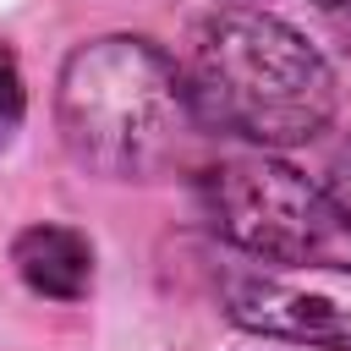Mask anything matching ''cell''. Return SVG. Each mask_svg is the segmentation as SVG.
I'll use <instances>...</instances> for the list:
<instances>
[{
	"label": "cell",
	"instance_id": "4",
	"mask_svg": "<svg viewBox=\"0 0 351 351\" xmlns=\"http://www.w3.org/2000/svg\"><path fill=\"white\" fill-rule=\"evenodd\" d=\"M219 296L225 313L252 335L351 351V263H247L225 274Z\"/></svg>",
	"mask_w": 351,
	"mask_h": 351
},
{
	"label": "cell",
	"instance_id": "1",
	"mask_svg": "<svg viewBox=\"0 0 351 351\" xmlns=\"http://www.w3.org/2000/svg\"><path fill=\"white\" fill-rule=\"evenodd\" d=\"M66 154L104 181H154L192 148L197 115L181 66L137 33H104L66 55L55 82Z\"/></svg>",
	"mask_w": 351,
	"mask_h": 351
},
{
	"label": "cell",
	"instance_id": "6",
	"mask_svg": "<svg viewBox=\"0 0 351 351\" xmlns=\"http://www.w3.org/2000/svg\"><path fill=\"white\" fill-rule=\"evenodd\" d=\"M22 115H27V82H22V66H16V55L0 44V148L16 137Z\"/></svg>",
	"mask_w": 351,
	"mask_h": 351
},
{
	"label": "cell",
	"instance_id": "8",
	"mask_svg": "<svg viewBox=\"0 0 351 351\" xmlns=\"http://www.w3.org/2000/svg\"><path fill=\"white\" fill-rule=\"evenodd\" d=\"M318 5H329V11H351V0H318Z\"/></svg>",
	"mask_w": 351,
	"mask_h": 351
},
{
	"label": "cell",
	"instance_id": "7",
	"mask_svg": "<svg viewBox=\"0 0 351 351\" xmlns=\"http://www.w3.org/2000/svg\"><path fill=\"white\" fill-rule=\"evenodd\" d=\"M324 203L335 214L340 230H351V143L329 159V176H324Z\"/></svg>",
	"mask_w": 351,
	"mask_h": 351
},
{
	"label": "cell",
	"instance_id": "5",
	"mask_svg": "<svg viewBox=\"0 0 351 351\" xmlns=\"http://www.w3.org/2000/svg\"><path fill=\"white\" fill-rule=\"evenodd\" d=\"M11 263H16L22 285L44 302H82L93 291V241L71 225H55V219L16 230Z\"/></svg>",
	"mask_w": 351,
	"mask_h": 351
},
{
	"label": "cell",
	"instance_id": "3",
	"mask_svg": "<svg viewBox=\"0 0 351 351\" xmlns=\"http://www.w3.org/2000/svg\"><path fill=\"white\" fill-rule=\"evenodd\" d=\"M203 225L252 263H302L324 247L335 214L324 186H313L296 165L247 148L197 176Z\"/></svg>",
	"mask_w": 351,
	"mask_h": 351
},
{
	"label": "cell",
	"instance_id": "2",
	"mask_svg": "<svg viewBox=\"0 0 351 351\" xmlns=\"http://www.w3.org/2000/svg\"><path fill=\"white\" fill-rule=\"evenodd\" d=\"M181 77L197 126L263 154L313 143L335 115L329 60L269 11H214L197 27Z\"/></svg>",
	"mask_w": 351,
	"mask_h": 351
}]
</instances>
